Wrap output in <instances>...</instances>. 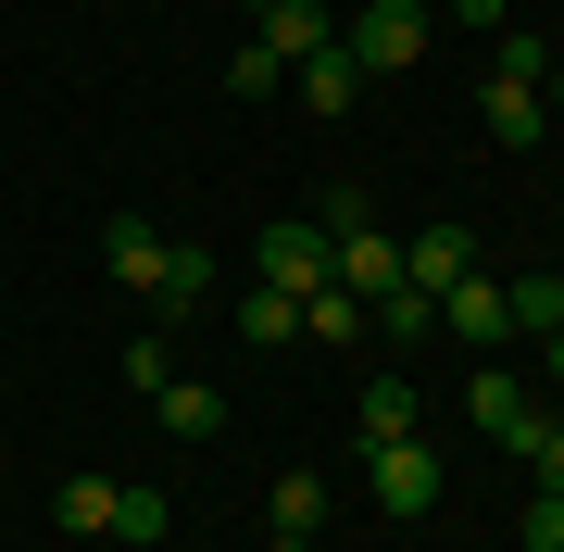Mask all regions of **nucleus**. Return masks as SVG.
<instances>
[{
	"label": "nucleus",
	"instance_id": "nucleus-14",
	"mask_svg": "<svg viewBox=\"0 0 564 552\" xmlns=\"http://www.w3.org/2000/svg\"><path fill=\"white\" fill-rule=\"evenodd\" d=\"M289 76H302V113H351V101H364V63H351L339 39H326L314 63H289Z\"/></svg>",
	"mask_w": 564,
	"mask_h": 552
},
{
	"label": "nucleus",
	"instance_id": "nucleus-18",
	"mask_svg": "<svg viewBox=\"0 0 564 552\" xmlns=\"http://www.w3.org/2000/svg\"><path fill=\"white\" fill-rule=\"evenodd\" d=\"M502 314H514V339H552L564 327V277H502Z\"/></svg>",
	"mask_w": 564,
	"mask_h": 552
},
{
	"label": "nucleus",
	"instance_id": "nucleus-17",
	"mask_svg": "<svg viewBox=\"0 0 564 552\" xmlns=\"http://www.w3.org/2000/svg\"><path fill=\"white\" fill-rule=\"evenodd\" d=\"M377 327H389V365H414V351L440 339V302H426V289H389V302H377Z\"/></svg>",
	"mask_w": 564,
	"mask_h": 552
},
{
	"label": "nucleus",
	"instance_id": "nucleus-16",
	"mask_svg": "<svg viewBox=\"0 0 564 552\" xmlns=\"http://www.w3.org/2000/svg\"><path fill=\"white\" fill-rule=\"evenodd\" d=\"M239 339H251V351L302 339V289H239Z\"/></svg>",
	"mask_w": 564,
	"mask_h": 552
},
{
	"label": "nucleus",
	"instance_id": "nucleus-11",
	"mask_svg": "<svg viewBox=\"0 0 564 552\" xmlns=\"http://www.w3.org/2000/svg\"><path fill=\"white\" fill-rule=\"evenodd\" d=\"M101 264L151 302V277H163V226H151V214H113V226H101Z\"/></svg>",
	"mask_w": 564,
	"mask_h": 552
},
{
	"label": "nucleus",
	"instance_id": "nucleus-12",
	"mask_svg": "<svg viewBox=\"0 0 564 552\" xmlns=\"http://www.w3.org/2000/svg\"><path fill=\"white\" fill-rule=\"evenodd\" d=\"M477 113H489V139H502V151H540V139H552L540 88H502V76H489V88H477Z\"/></svg>",
	"mask_w": 564,
	"mask_h": 552
},
{
	"label": "nucleus",
	"instance_id": "nucleus-2",
	"mask_svg": "<svg viewBox=\"0 0 564 552\" xmlns=\"http://www.w3.org/2000/svg\"><path fill=\"white\" fill-rule=\"evenodd\" d=\"M251 277H263V289H302V302H314V289L339 277V251H326V226H314V214H276V226L251 239Z\"/></svg>",
	"mask_w": 564,
	"mask_h": 552
},
{
	"label": "nucleus",
	"instance_id": "nucleus-8",
	"mask_svg": "<svg viewBox=\"0 0 564 552\" xmlns=\"http://www.w3.org/2000/svg\"><path fill=\"white\" fill-rule=\"evenodd\" d=\"M251 39L276 51V63H314L326 39H339V13H326V0H276V13H251Z\"/></svg>",
	"mask_w": 564,
	"mask_h": 552
},
{
	"label": "nucleus",
	"instance_id": "nucleus-23",
	"mask_svg": "<svg viewBox=\"0 0 564 552\" xmlns=\"http://www.w3.org/2000/svg\"><path fill=\"white\" fill-rule=\"evenodd\" d=\"M489 76H502V88H540V76H552V39H527V25H502V51H489Z\"/></svg>",
	"mask_w": 564,
	"mask_h": 552
},
{
	"label": "nucleus",
	"instance_id": "nucleus-31",
	"mask_svg": "<svg viewBox=\"0 0 564 552\" xmlns=\"http://www.w3.org/2000/svg\"><path fill=\"white\" fill-rule=\"evenodd\" d=\"M263 552H314V540H289V528H276V540H263Z\"/></svg>",
	"mask_w": 564,
	"mask_h": 552
},
{
	"label": "nucleus",
	"instance_id": "nucleus-5",
	"mask_svg": "<svg viewBox=\"0 0 564 552\" xmlns=\"http://www.w3.org/2000/svg\"><path fill=\"white\" fill-rule=\"evenodd\" d=\"M440 339H464V351H502V339H514L502 277H452V289H440Z\"/></svg>",
	"mask_w": 564,
	"mask_h": 552
},
{
	"label": "nucleus",
	"instance_id": "nucleus-3",
	"mask_svg": "<svg viewBox=\"0 0 564 552\" xmlns=\"http://www.w3.org/2000/svg\"><path fill=\"white\" fill-rule=\"evenodd\" d=\"M364 490L414 528V515H440V452H426V440H377V452H364Z\"/></svg>",
	"mask_w": 564,
	"mask_h": 552
},
{
	"label": "nucleus",
	"instance_id": "nucleus-9",
	"mask_svg": "<svg viewBox=\"0 0 564 552\" xmlns=\"http://www.w3.org/2000/svg\"><path fill=\"white\" fill-rule=\"evenodd\" d=\"M202 277H214V251H202V239H163V277H151V327L202 314Z\"/></svg>",
	"mask_w": 564,
	"mask_h": 552
},
{
	"label": "nucleus",
	"instance_id": "nucleus-7",
	"mask_svg": "<svg viewBox=\"0 0 564 552\" xmlns=\"http://www.w3.org/2000/svg\"><path fill=\"white\" fill-rule=\"evenodd\" d=\"M414 414H426V389H414L402 365H377L364 402H351V427H364V452H377V440H414Z\"/></svg>",
	"mask_w": 564,
	"mask_h": 552
},
{
	"label": "nucleus",
	"instance_id": "nucleus-13",
	"mask_svg": "<svg viewBox=\"0 0 564 552\" xmlns=\"http://www.w3.org/2000/svg\"><path fill=\"white\" fill-rule=\"evenodd\" d=\"M151 414H163L176 440H214V427H226V389H214V377H163V389H151Z\"/></svg>",
	"mask_w": 564,
	"mask_h": 552
},
{
	"label": "nucleus",
	"instance_id": "nucleus-6",
	"mask_svg": "<svg viewBox=\"0 0 564 552\" xmlns=\"http://www.w3.org/2000/svg\"><path fill=\"white\" fill-rule=\"evenodd\" d=\"M452 277H477V226H414V239H402V289H426V302H440V289Z\"/></svg>",
	"mask_w": 564,
	"mask_h": 552
},
{
	"label": "nucleus",
	"instance_id": "nucleus-4",
	"mask_svg": "<svg viewBox=\"0 0 564 552\" xmlns=\"http://www.w3.org/2000/svg\"><path fill=\"white\" fill-rule=\"evenodd\" d=\"M464 414H477V440H489V452H514V440H527V414H540V402H527V377L502 365V351H489V365L464 377Z\"/></svg>",
	"mask_w": 564,
	"mask_h": 552
},
{
	"label": "nucleus",
	"instance_id": "nucleus-1",
	"mask_svg": "<svg viewBox=\"0 0 564 552\" xmlns=\"http://www.w3.org/2000/svg\"><path fill=\"white\" fill-rule=\"evenodd\" d=\"M339 51L364 63V76H414V63H426V0H351Z\"/></svg>",
	"mask_w": 564,
	"mask_h": 552
},
{
	"label": "nucleus",
	"instance_id": "nucleus-32",
	"mask_svg": "<svg viewBox=\"0 0 564 552\" xmlns=\"http://www.w3.org/2000/svg\"><path fill=\"white\" fill-rule=\"evenodd\" d=\"M251 13H276V0H251Z\"/></svg>",
	"mask_w": 564,
	"mask_h": 552
},
{
	"label": "nucleus",
	"instance_id": "nucleus-26",
	"mask_svg": "<svg viewBox=\"0 0 564 552\" xmlns=\"http://www.w3.org/2000/svg\"><path fill=\"white\" fill-rule=\"evenodd\" d=\"M113 377H126V389H163V377H176V351H163V327H139V339H126V351H113Z\"/></svg>",
	"mask_w": 564,
	"mask_h": 552
},
{
	"label": "nucleus",
	"instance_id": "nucleus-27",
	"mask_svg": "<svg viewBox=\"0 0 564 552\" xmlns=\"http://www.w3.org/2000/svg\"><path fill=\"white\" fill-rule=\"evenodd\" d=\"M527 552H564V490H540V502H527V528H514Z\"/></svg>",
	"mask_w": 564,
	"mask_h": 552
},
{
	"label": "nucleus",
	"instance_id": "nucleus-15",
	"mask_svg": "<svg viewBox=\"0 0 564 552\" xmlns=\"http://www.w3.org/2000/svg\"><path fill=\"white\" fill-rule=\"evenodd\" d=\"M364 327H377V302H364V289H339V277H326L314 302H302V339H326V351H351Z\"/></svg>",
	"mask_w": 564,
	"mask_h": 552
},
{
	"label": "nucleus",
	"instance_id": "nucleus-20",
	"mask_svg": "<svg viewBox=\"0 0 564 552\" xmlns=\"http://www.w3.org/2000/svg\"><path fill=\"white\" fill-rule=\"evenodd\" d=\"M263 515H276L289 540H314V528H326V477H276V490H263Z\"/></svg>",
	"mask_w": 564,
	"mask_h": 552
},
{
	"label": "nucleus",
	"instance_id": "nucleus-24",
	"mask_svg": "<svg viewBox=\"0 0 564 552\" xmlns=\"http://www.w3.org/2000/svg\"><path fill=\"white\" fill-rule=\"evenodd\" d=\"M314 226H326V251H339L351 226H377V202H364V176H326V202H314Z\"/></svg>",
	"mask_w": 564,
	"mask_h": 552
},
{
	"label": "nucleus",
	"instance_id": "nucleus-30",
	"mask_svg": "<svg viewBox=\"0 0 564 552\" xmlns=\"http://www.w3.org/2000/svg\"><path fill=\"white\" fill-rule=\"evenodd\" d=\"M540 377H564V327H552V339H540Z\"/></svg>",
	"mask_w": 564,
	"mask_h": 552
},
{
	"label": "nucleus",
	"instance_id": "nucleus-29",
	"mask_svg": "<svg viewBox=\"0 0 564 552\" xmlns=\"http://www.w3.org/2000/svg\"><path fill=\"white\" fill-rule=\"evenodd\" d=\"M540 113H552V126H564V63H552V76H540Z\"/></svg>",
	"mask_w": 564,
	"mask_h": 552
},
{
	"label": "nucleus",
	"instance_id": "nucleus-28",
	"mask_svg": "<svg viewBox=\"0 0 564 552\" xmlns=\"http://www.w3.org/2000/svg\"><path fill=\"white\" fill-rule=\"evenodd\" d=\"M452 25H502V0H452Z\"/></svg>",
	"mask_w": 564,
	"mask_h": 552
},
{
	"label": "nucleus",
	"instance_id": "nucleus-21",
	"mask_svg": "<svg viewBox=\"0 0 564 552\" xmlns=\"http://www.w3.org/2000/svg\"><path fill=\"white\" fill-rule=\"evenodd\" d=\"M163 528H176V502H163V490H139V477H126V490H113V540H163Z\"/></svg>",
	"mask_w": 564,
	"mask_h": 552
},
{
	"label": "nucleus",
	"instance_id": "nucleus-10",
	"mask_svg": "<svg viewBox=\"0 0 564 552\" xmlns=\"http://www.w3.org/2000/svg\"><path fill=\"white\" fill-rule=\"evenodd\" d=\"M339 289L389 302V289H402V239H389V226H351V239H339Z\"/></svg>",
	"mask_w": 564,
	"mask_h": 552
},
{
	"label": "nucleus",
	"instance_id": "nucleus-25",
	"mask_svg": "<svg viewBox=\"0 0 564 552\" xmlns=\"http://www.w3.org/2000/svg\"><path fill=\"white\" fill-rule=\"evenodd\" d=\"M226 88H239V101H263V88H289V63L263 51V39H239V51H226Z\"/></svg>",
	"mask_w": 564,
	"mask_h": 552
},
{
	"label": "nucleus",
	"instance_id": "nucleus-19",
	"mask_svg": "<svg viewBox=\"0 0 564 552\" xmlns=\"http://www.w3.org/2000/svg\"><path fill=\"white\" fill-rule=\"evenodd\" d=\"M113 490H126V477H63V490H51V515H63L76 540H101V528H113Z\"/></svg>",
	"mask_w": 564,
	"mask_h": 552
},
{
	"label": "nucleus",
	"instance_id": "nucleus-22",
	"mask_svg": "<svg viewBox=\"0 0 564 552\" xmlns=\"http://www.w3.org/2000/svg\"><path fill=\"white\" fill-rule=\"evenodd\" d=\"M514 465L540 477V490H564V414H527V440H514Z\"/></svg>",
	"mask_w": 564,
	"mask_h": 552
}]
</instances>
